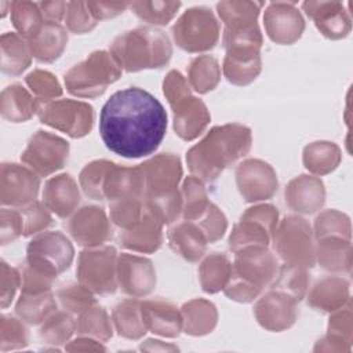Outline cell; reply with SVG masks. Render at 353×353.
Instances as JSON below:
<instances>
[{
    "instance_id": "8d00e7d4",
    "label": "cell",
    "mask_w": 353,
    "mask_h": 353,
    "mask_svg": "<svg viewBox=\"0 0 353 353\" xmlns=\"http://www.w3.org/2000/svg\"><path fill=\"white\" fill-rule=\"evenodd\" d=\"M182 313L186 321L185 330L186 332L193 335L205 334L208 332V330L211 331V328L214 327L201 319H205L212 323L216 321V312L214 305L211 302L201 301V299H196V301H190L189 303H185Z\"/></svg>"
},
{
    "instance_id": "ab89813d",
    "label": "cell",
    "mask_w": 353,
    "mask_h": 353,
    "mask_svg": "<svg viewBox=\"0 0 353 353\" xmlns=\"http://www.w3.org/2000/svg\"><path fill=\"white\" fill-rule=\"evenodd\" d=\"M183 216L186 221H196L199 219L205 210L208 208L210 203L207 201V194L201 181L196 176H189L183 183Z\"/></svg>"
},
{
    "instance_id": "2e32d148",
    "label": "cell",
    "mask_w": 353,
    "mask_h": 353,
    "mask_svg": "<svg viewBox=\"0 0 353 353\" xmlns=\"http://www.w3.org/2000/svg\"><path fill=\"white\" fill-rule=\"evenodd\" d=\"M236 181L241 196L247 201L266 200L277 190L273 168L261 160H245L236 170Z\"/></svg>"
},
{
    "instance_id": "ee69618b",
    "label": "cell",
    "mask_w": 353,
    "mask_h": 353,
    "mask_svg": "<svg viewBox=\"0 0 353 353\" xmlns=\"http://www.w3.org/2000/svg\"><path fill=\"white\" fill-rule=\"evenodd\" d=\"M66 26L73 33H85L95 28L97 19L90 12L84 1H70L68 3V10L65 15Z\"/></svg>"
},
{
    "instance_id": "5bb4252c",
    "label": "cell",
    "mask_w": 353,
    "mask_h": 353,
    "mask_svg": "<svg viewBox=\"0 0 353 353\" xmlns=\"http://www.w3.org/2000/svg\"><path fill=\"white\" fill-rule=\"evenodd\" d=\"M40 181L33 170L15 163L1 164L0 200L3 205L22 208L36 201Z\"/></svg>"
},
{
    "instance_id": "5b68a950",
    "label": "cell",
    "mask_w": 353,
    "mask_h": 353,
    "mask_svg": "<svg viewBox=\"0 0 353 353\" xmlns=\"http://www.w3.org/2000/svg\"><path fill=\"white\" fill-rule=\"evenodd\" d=\"M164 95L174 112V130L185 141H192L201 134L210 121L205 105L190 95L185 77L171 70L164 80Z\"/></svg>"
},
{
    "instance_id": "74e56055",
    "label": "cell",
    "mask_w": 353,
    "mask_h": 353,
    "mask_svg": "<svg viewBox=\"0 0 353 353\" xmlns=\"http://www.w3.org/2000/svg\"><path fill=\"white\" fill-rule=\"evenodd\" d=\"M339 161V150L330 142H314L305 148V167L313 172L324 174L334 170Z\"/></svg>"
},
{
    "instance_id": "f35d334b",
    "label": "cell",
    "mask_w": 353,
    "mask_h": 353,
    "mask_svg": "<svg viewBox=\"0 0 353 353\" xmlns=\"http://www.w3.org/2000/svg\"><path fill=\"white\" fill-rule=\"evenodd\" d=\"M181 1H134L130 8L150 25H167L181 7Z\"/></svg>"
},
{
    "instance_id": "7402d4cb",
    "label": "cell",
    "mask_w": 353,
    "mask_h": 353,
    "mask_svg": "<svg viewBox=\"0 0 353 353\" xmlns=\"http://www.w3.org/2000/svg\"><path fill=\"white\" fill-rule=\"evenodd\" d=\"M263 3L255 1H221L216 4L218 14L225 22L223 37L251 34L259 30L258 14Z\"/></svg>"
},
{
    "instance_id": "7bdbcfd3",
    "label": "cell",
    "mask_w": 353,
    "mask_h": 353,
    "mask_svg": "<svg viewBox=\"0 0 353 353\" xmlns=\"http://www.w3.org/2000/svg\"><path fill=\"white\" fill-rule=\"evenodd\" d=\"M343 292H347V284L341 279H325L319 281L310 296L309 303L314 307H320L323 310H332L330 296H336L339 299L343 298Z\"/></svg>"
},
{
    "instance_id": "3957f363",
    "label": "cell",
    "mask_w": 353,
    "mask_h": 353,
    "mask_svg": "<svg viewBox=\"0 0 353 353\" xmlns=\"http://www.w3.org/2000/svg\"><path fill=\"white\" fill-rule=\"evenodd\" d=\"M277 276V261L265 245H250L236 251L225 294L239 302L252 301Z\"/></svg>"
},
{
    "instance_id": "d6a6232c",
    "label": "cell",
    "mask_w": 353,
    "mask_h": 353,
    "mask_svg": "<svg viewBox=\"0 0 353 353\" xmlns=\"http://www.w3.org/2000/svg\"><path fill=\"white\" fill-rule=\"evenodd\" d=\"M57 309L52 295L46 291L40 294L22 292L17 302L15 313L29 324H37Z\"/></svg>"
},
{
    "instance_id": "b9f144b4",
    "label": "cell",
    "mask_w": 353,
    "mask_h": 353,
    "mask_svg": "<svg viewBox=\"0 0 353 353\" xmlns=\"http://www.w3.org/2000/svg\"><path fill=\"white\" fill-rule=\"evenodd\" d=\"M307 287V274L303 268L284 265L276 276V281L272 284V290H279L290 294L299 301Z\"/></svg>"
},
{
    "instance_id": "484cf974",
    "label": "cell",
    "mask_w": 353,
    "mask_h": 353,
    "mask_svg": "<svg viewBox=\"0 0 353 353\" xmlns=\"http://www.w3.org/2000/svg\"><path fill=\"white\" fill-rule=\"evenodd\" d=\"M285 201L295 211L314 212L324 201L323 182L307 175L292 179L285 189Z\"/></svg>"
},
{
    "instance_id": "d6986e66",
    "label": "cell",
    "mask_w": 353,
    "mask_h": 353,
    "mask_svg": "<svg viewBox=\"0 0 353 353\" xmlns=\"http://www.w3.org/2000/svg\"><path fill=\"white\" fill-rule=\"evenodd\" d=\"M72 237L85 247L101 245L112 237V230L103 208L95 205L83 207L69 222Z\"/></svg>"
},
{
    "instance_id": "8992f818",
    "label": "cell",
    "mask_w": 353,
    "mask_h": 353,
    "mask_svg": "<svg viewBox=\"0 0 353 353\" xmlns=\"http://www.w3.org/2000/svg\"><path fill=\"white\" fill-rule=\"evenodd\" d=\"M120 73L121 66L110 52L97 51L65 74V84L70 94L92 98L101 95Z\"/></svg>"
},
{
    "instance_id": "e575fe53",
    "label": "cell",
    "mask_w": 353,
    "mask_h": 353,
    "mask_svg": "<svg viewBox=\"0 0 353 353\" xmlns=\"http://www.w3.org/2000/svg\"><path fill=\"white\" fill-rule=\"evenodd\" d=\"M113 319L119 334L125 338H139L146 332L141 314V303L137 299L120 302L113 310Z\"/></svg>"
},
{
    "instance_id": "6da1fadb",
    "label": "cell",
    "mask_w": 353,
    "mask_h": 353,
    "mask_svg": "<svg viewBox=\"0 0 353 353\" xmlns=\"http://www.w3.org/2000/svg\"><path fill=\"white\" fill-rule=\"evenodd\" d=\"M167 131L161 102L139 87L116 91L103 103L99 134L105 146L125 159H139L157 150Z\"/></svg>"
},
{
    "instance_id": "277c9868",
    "label": "cell",
    "mask_w": 353,
    "mask_h": 353,
    "mask_svg": "<svg viewBox=\"0 0 353 353\" xmlns=\"http://www.w3.org/2000/svg\"><path fill=\"white\" fill-rule=\"evenodd\" d=\"M171 44L164 32L156 28H137L114 39L110 54L127 72L161 68L171 58Z\"/></svg>"
},
{
    "instance_id": "836d02e7",
    "label": "cell",
    "mask_w": 353,
    "mask_h": 353,
    "mask_svg": "<svg viewBox=\"0 0 353 353\" xmlns=\"http://www.w3.org/2000/svg\"><path fill=\"white\" fill-rule=\"evenodd\" d=\"M232 265L228 258L219 252L210 255L200 266V281L205 292H216L229 281Z\"/></svg>"
},
{
    "instance_id": "60d3db41",
    "label": "cell",
    "mask_w": 353,
    "mask_h": 353,
    "mask_svg": "<svg viewBox=\"0 0 353 353\" xmlns=\"http://www.w3.org/2000/svg\"><path fill=\"white\" fill-rule=\"evenodd\" d=\"M25 81L30 88V91L33 92L39 105L51 102L54 98L62 94L58 80L50 72L36 69L26 76Z\"/></svg>"
},
{
    "instance_id": "30bf717a",
    "label": "cell",
    "mask_w": 353,
    "mask_h": 353,
    "mask_svg": "<svg viewBox=\"0 0 353 353\" xmlns=\"http://www.w3.org/2000/svg\"><path fill=\"white\" fill-rule=\"evenodd\" d=\"M37 114L41 123L58 128L72 138H80L92 127V108L80 101L61 99L39 105Z\"/></svg>"
},
{
    "instance_id": "681fc988",
    "label": "cell",
    "mask_w": 353,
    "mask_h": 353,
    "mask_svg": "<svg viewBox=\"0 0 353 353\" xmlns=\"http://www.w3.org/2000/svg\"><path fill=\"white\" fill-rule=\"evenodd\" d=\"M1 244L6 245L23 234V221L18 208H1Z\"/></svg>"
},
{
    "instance_id": "9c48e42d",
    "label": "cell",
    "mask_w": 353,
    "mask_h": 353,
    "mask_svg": "<svg viewBox=\"0 0 353 353\" xmlns=\"http://www.w3.org/2000/svg\"><path fill=\"white\" fill-rule=\"evenodd\" d=\"M274 250L285 265L312 268L314 255L307 222L299 216H285L274 233Z\"/></svg>"
},
{
    "instance_id": "db71d44e",
    "label": "cell",
    "mask_w": 353,
    "mask_h": 353,
    "mask_svg": "<svg viewBox=\"0 0 353 353\" xmlns=\"http://www.w3.org/2000/svg\"><path fill=\"white\" fill-rule=\"evenodd\" d=\"M41 15L47 22H58L66 15L68 3L65 1H41L39 3Z\"/></svg>"
},
{
    "instance_id": "d590c367",
    "label": "cell",
    "mask_w": 353,
    "mask_h": 353,
    "mask_svg": "<svg viewBox=\"0 0 353 353\" xmlns=\"http://www.w3.org/2000/svg\"><path fill=\"white\" fill-rule=\"evenodd\" d=\"M219 76L218 61L214 57H197L189 65V81L197 92L204 94L211 91L218 84Z\"/></svg>"
},
{
    "instance_id": "f546056e",
    "label": "cell",
    "mask_w": 353,
    "mask_h": 353,
    "mask_svg": "<svg viewBox=\"0 0 353 353\" xmlns=\"http://www.w3.org/2000/svg\"><path fill=\"white\" fill-rule=\"evenodd\" d=\"M68 43L66 29L58 22H44L39 34L29 40L32 55L40 62H52Z\"/></svg>"
},
{
    "instance_id": "7dc6e473",
    "label": "cell",
    "mask_w": 353,
    "mask_h": 353,
    "mask_svg": "<svg viewBox=\"0 0 353 353\" xmlns=\"http://www.w3.org/2000/svg\"><path fill=\"white\" fill-rule=\"evenodd\" d=\"M73 332V321L66 313H54L40 330V338L51 342H62Z\"/></svg>"
},
{
    "instance_id": "f1b7e54d",
    "label": "cell",
    "mask_w": 353,
    "mask_h": 353,
    "mask_svg": "<svg viewBox=\"0 0 353 353\" xmlns=\"http://www.w3.org/2000/svg\"><path fill=\"white\" fill-rule=\"evenodd\" d=\"M39 103L19 83L6 87L1 92L0 110L1 116L12 123H22L29 120L37 112Z\"/></svg>"
},
{
    "instance_id": "8fae6325",
    "label": "cell",
    "mask_w": 353,
    "mask_h": 353,
    "mask_svg": "<svg viewBox=\"0 0 353 353\" xmlns=\"http://www.w3.org/2000/svg\"><path fill=\"white\" fill-rule=\"evenodd\" d=\"M116 251L113 247H101L81 252L77 276L85 288L97 294H112L116 291Z\"/></svg>"
},
{
    "instance_id": "9a60e30c",
    "label": "cell",
    "mask_w": 353,
    "mask_h": 353,
    "mask_svg": "<svg viewBox=\"0 0 353 353\" xmlns=\"http://www.w3.org/2000/svg\"><path fill=\"white\" fill-rule=\"evenodd\" d=\"M143 179V199H154L176 192L182 175L179 159L171 153H161L138 165Z\"/></svg>"
},
{
    "instance_id": "83f0119b",
    "label": "cell",
    "mask_w": 353,
    "mask_h": 353,
    "mask_svg": "<svg viewBox=\"0 0 353 353\" xmlns=\"http://www.w3.org/2000/svg\"><path fill=\"white\" fill-rule=\"evenodd\" d=\"M168 240L172 250L190 262H196L203 256L208 243L203 230L192 221H185L171 228Z\"/></svg>"
},
{
    "instance_id": "4316f807",
    "label": "cell",
    "mask_w": 353,
    "mask_h": 353,
    "mask_svg": "<svg viewBox=\"0 0 353 353\" xmlns=\"http://www.w3.org/2000/svg\"><path fill=\"white\" fill-rule=\"evenodd\" d=\"M141 314L146 328L165 336H175L181 330V316L176 307L164 301H145L141 303Z\"/></svg>"
},
{
    "instance_id": "44dd1931",
    "label": "cell",
    "mask_w": 353,
    "mask_h": 353,
    "mask_svg": "<svg viewBox=\"0 0 353 353\" xmlns=\"http://www.w3.org/2000/svg\"><path fill=\"white\" fill-rule=\"evenodd\" d=\"M295 303L296 299L290 294L272 290L258 301L254 312L263 327L280 331L294 323L296 313Z\"/></svg>"
},
{
    "instance_id": "7c38bea8",
    "label": "cell",
    "mask_w": 353,
    "mask_h": 353,
    "mask_svg": "<svg viewBox=\"0 0 353 353\" xmlns=\"http://www.w3.org/2000/svg\"><path fill=\"white\" fill-rule=\"evenodd\" d=\"M69 145L65 139L39 130L28 142L21 161L40 176H47L63 167L68 160Z\"/></svg>"
},
{
    "instance_id": "603a6c76",
    "label": "cell",
    "mask_w": 353,
    "mask_h": 353,
    "mask_svg": "<svg viewBox=\"0 0 353 353\" xmlns=\"http://www.w3.org/2000/svg\"><path fill=\"white\" fill-rule=\"evenodd\" d=\"M302 7L324 36L330 39H339L347 34L350 29V18L347 17L342 3L305 1Z\"/></svg>"
},
{
    "instance_id": "52a82bcc",
    "label": "cell",
    "mask_w": 353,
    "mask_h": 353,
    "mask_svg": "<svg viewBox=\"0 0 353 353\" xmlns=\"http://www.w3.org/2000/svg\"><path fill=\"white\" fill-rule=\"evenodd\" d=\"M172 36L185 51H207L214 48L219 39V23L210 8L192 7L174 23Z\"/></svg>"
},
{
    "instance_id": "ffe728a7",
    "label": "cell",
    "mask_w": 353,
    "mask_h": 353,
    "mask_svg": "<svg viewBox=\"0 0 353 353\" xmlns=\"http://www.w3.org/2000/svg\"><path fill=\"white\" fill-rule=\"evenodd\" d=\"M259 44L237 43L226 47L223 73L226 79L237 85L251 83L261 70Z\"/></svg>"
},
{
    "instance_id": "f907efd6",
    "label": "cell",
    "mask_w": 353,
    "mask_h": 353,
    "mask_svg": "<svg viewBox=\"0 0 353 353\" xmlns=\"http://www.w3.org/2000/svg\"><path fill=\"white\" fill-rule=\"evenodd\" d=\"M1 349L6 343H10L8 349H15L28 343V334L23 325L18 320L4 314L1 316Z\"/></svg>"
},
{
    "instance_id": "4dcf8cb0",
    "label": "cell",
    "mask_w": 353,
    "mask_h": 353,
    "mask_svg": "<svg viewBox=\"0 0 353 353\" xmlns=\"http://www.w3.org/2000/svg\"><path fill=\"white\" fill-rule=\"evenodd\" d=\"M29 41L19 33L7 32L1 36V72L10 76L21 74L32 58Z\"/></svg>"
},
{
    "instance_id": "f6af8a7d",
    "label": "cell",
    "mask_w": 353,
    "mask_h": 353,
    "mask_svg": "<svg viewBox=\"0 0 353 353\" xmlns=\"http://www.w3.org/2000/svg\"><path fill=\"white\" fill-rule=\"evenodd\" d=\"M22 215L23 221V234L25 237L39 233L40 230L46 229L52 223V218L48 214L47 208L43 207L40 203L34 201L26 207L18 208Z\"/></svg>"
},
{
    "instance_id": "1f68e13d",
    "label": "cell",
    "mask_w": 353,
    "mask_h": 353,
    "mask_svg": "<svg viewBox=\"0 0 353 353\" xmlns=\"http://www.w3.org/2000/svg\"><path fill=\"white\" fill-rule=\"evenodd\" d=\"M10 12L12 25L15 26L18 33L28 40L34 39L46 22L41 15L39 3L12 1Z\"/></svg>"
},
{
    "instance_id": "c3c4849f",
    "label": "cell",
    "mask_w": 353,
    "mask_h": 353,
    "mask_svg": "<svg viewBox=\"0 0 353 353\" xmlns=\"http://www.w3.org/2000/svg\"><path fill=\"white\" fill-rule=\"evenodd\" d=\"M58 298L65 309L72 312H81L84 309H90L95 299L90 294V290L84 285H69L58 291Z\"/></svg>"
},
{
    "instance_id": "7a4b0ae2",
    "label": "cell",
    "mask_w": 353,
    "mask_h": 353,
    "mask_svg": "<svg viewBox=\"0 0 353 353\" xmlns=\"http://www.w3.org/2000/svg\"><path fill=\"white\" fill-rule=\"evenodd\" d=\"M250 148L251 131L240 124H226L214 127L200 143L188 152L186 160L193 174L212 181L223 168L247 154Z\"/></svg>"
},
{
    "instance_id": "4fadbf2b",
    "label": "cell",
    "mask_w": 353,
    "mask_h": 353,
    "mask_svg": "<svg viewBox=\"0 0 353 353\" xmlns=\"http://www.w3.org/2000/svg\"><path fill=\"white\" fill-rule=\"evenodd\" d=\"M277 223V208L256 205L248 208L229 237V248L239 251L250 245H268Z\"/></svg>"
},
{
    "instance_id": "e0dca14e",
    "label": "cell",
    "mask_w": 353,
    "mask_h": 353,
    "mask_svg": "<svg viewBox=\"0 0 353 353\" xmlns=\"http://www.w3.org/2000/svg\"><path fill=\"white\" fill-rule=\"evenodd\" d=\"M269 37L280 44H291L301 37L305 23L295 3H270L263 15Z\"/></svg>"
},
{
    "instance_id": "ba28073f",
    "label": "cell",
    "mask_w": 353,
    "mask_h": 353,
    "mask_svg": "<svg viewBox=\"0 0 353 353\" xmlns=\"http://www.w3.org/2000/svg\"><path fill=\"white\" fill-rule=\"evenodd\" d=\"M73 259L70 241L59 232H47L36 236L28 245L25 263L51 277L66 270Z\"/></svg>"
},
{
    "instance_id": "ac0fdd59",
    "label": "cell",
    "mask_w": 353,
    "mask_h": 353,
    "mask_svg": "<svg viewBox=\"0 0 353 353\" xmlns=\"http://www.w3.org/2000/svg\"><path fill=\"white\" fill-rule=\"evenodd\" d=\"M117 280L120 288L131 296L148 295L156 284V273L146 258L121 254L117 262Z\"/></svg>"
},
{
    "instance_id": "cb8c5ba5",
    "label": "cell",
    "mask_w": 353,
    "mask_h": 353,
    "mask_svg": "<svg viewBox=\"0 0 353 353\" xmlns=\"http://www.w3.org/2000/svg\"><path fill=\"white\" fill-rule=\"evenodd\" d=\"M161 226L163 222L145 207L142 216L130 228L124 229L123 234L120 236V241L128 250L153 252L160 247L163 240Z\"/></svg>"
},
{
    "instance_id": "816d5d0a",
    "label": "cell",
    "mask_w": 353,
    "mask_h": 353,
    "mask_svg": "<svg viewBox=\"0 0 353 353\" xmlns=\"http://www.w3.org/2000/svg\"><path fill=\"white\" fill-rule=\"evenodd\" d=\"M19 283H21L19 273L3 261L1 262V307H6L11 303L15 295V291L19 287Z\"/></svg>"
},
{
    "instance_id": "f5cc1de1",
    "label": "cell",
    "mask_w": 353,
    "mask_h": 353,
    "mask_svg": "<svg viewBox=\"0 0 353 353\" xmlns=\"http://www.w3.org/2000/svg\"><path fill=\"white\" fill-rule=\"evenodd\" d=\"M90 12L97 21L108 19L119 15L123 12L127 7H130V3H103V1H85Z\"/></svg>"
},
{
    "instance_id": "bcb514c9",
    "label": "cell",
    "mask_w": 353,
    "mask_h": 353,
    "mask_svg": "<svg viewBox=\"0 0 353 353\" xmlns=\"http://www.w3.org/2000/svg\"><path fill=\"white\" fill-rule=\"evenodd\" d=\"M81 334H91L99 338H109L112 335V330L109 327L108 316L105 310L99 306L90 307L87 313L81 316L79 320V328Z\"/></svg>"
},
{
    "instance_id": "d4e9b609",
    "label": "cell",
    "mask_w": 353,
    "mask_h": 353,
    "mask_svg": "<svg viewBox=\"0 0 353 353\" xmlns=\"http://www.w3.org/2000/svg\"><path fill=\"white\" fill-rule=\"evenodd\" d=\"M79 200L77 185L69 174H61L47 181L43 190V201L44 205L59 218H65L73 212Z\"/></svg>"
}]
</instances>
